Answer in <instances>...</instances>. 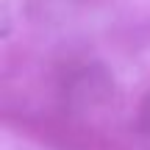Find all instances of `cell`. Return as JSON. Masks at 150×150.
Returning a JSON list of instances; mask_svg holds the SVG:
<instances>
[{"mask_svg": "<svg viewBox=\"0 0 150 150\" xmlns=\"http://www.w3.org/2000/svg\"><path fill=\"white\" fill-rule=\"evenodd\" d=\"M25 131L39 136L53 150H122L117 142L106 139L103 134L70 120H28Z\"/></svg>", "mask_w": 150, "mask_h": 150, "instance_id": "1", "label": "cell"}, {"mask_svg": "<svg viewBox=\"0 0 150 150\" xmlns=\"http://www.w3.org/2000/svg\"><path fill=\"white\" fill-rule=\"evenodd\" d=\"M64 100L75 108H97L111 103L114 92V75L100 64V61H92V64L75 67V70L64 78Z\"/></svg>", "mask_w": 150, "mask_h": 150, "instance_id": "2", "label": "cell"}]
</instances>
